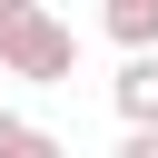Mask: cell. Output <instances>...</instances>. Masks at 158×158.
Masks as SVG:
<instances>
[{"instance_id": "3", "label": "cell", "mask_w": 158, "mask_h": 158, "mask_svg": "<svg viewBox=\"0 0 158 158\" xmlns=\"http://www.w3.org/2000/svg\"><path fill=\"white\" fill-rule=\"evenodd\" d=\"M99 30H109L128 59H148V49H158V0H99Z\"/></svg>"}, {"instance_id": "6", "label": "cell", "mask_w": 158, "mask_h": 158, "mask_svg": "<svg viewBox=\"0 0 158 158\" xmlns=\"http://www.w3.org/2000/svg\"><path fill=\"white\" fill-rule=\"evenodd\" d=\"M20 10H40V0H0V30H10V20H20Z\"/></svg>"}, {"instance_id": "4", "label": "cell", "mask_w": 158, "mask_h": 158, "mask_svg": "<svg viewBox=\"0 0 158 158\" xmlns=\"http://www.w3.org/2000/svg\"><path fill=\"white\" fill-rule=\"evenodd\" d=\"M0 158H69L40 118H20V109H0Z\"/></svg>"}, {"instance_id": "1", "label": "cell", "mask_w": 158, "mask_h": 158, "mask_svg": "<svg viewBox=\"0 0 158 158\" xmlns=\"http://www.w3.org/2000/svg\"><path fill=\"white\" fill-rule=\"evenodd\" d=\"M79 69V30L40 0V10H20L10 30H0V79H30V89H59Z\"/></svg>"}, {"instance_id": "5", "label": "cell", "mask_w": 158, "mask_h": 158, "mask_svg": "<svg viewBox=\"0 0 158 158\" xmlns=\"http://www.w3.org/2000/svg\"><path fill=\"white\" fill-rule=\"evenodd\" d=\"M118 158H158V128H128V138H118Z\"/></svg>"}, {"instance_id": "2", "label": "cell", "mask_w": 158, "mask_h": 158, "mask_svg": "<svg viewBox=\"0 0 158 158\" xmlns=\"http://www.w3.org/2000/svg\"><path fill=\"white\" fill-rule=\"evenodd\" d=\"M109 99H118V118H128V128H158V49H148V59H118Z\"/></svg>"}]
</instances>
